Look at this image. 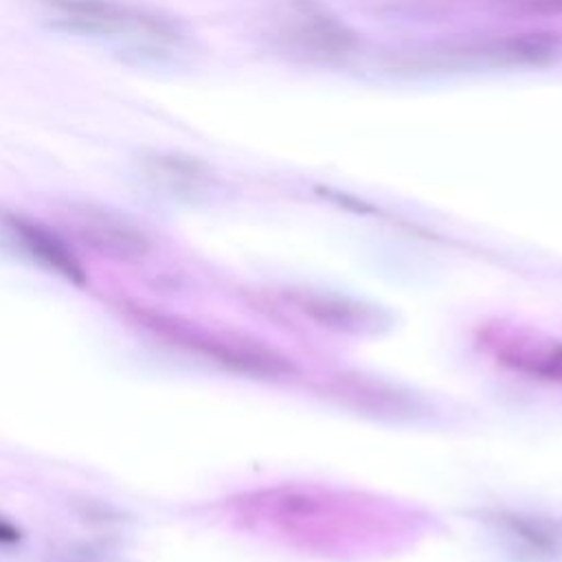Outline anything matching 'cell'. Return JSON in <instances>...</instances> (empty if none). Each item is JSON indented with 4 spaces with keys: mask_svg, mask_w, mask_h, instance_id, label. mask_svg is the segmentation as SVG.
I'll use <instances>...</instances> for the list:
<instances>
[{
    "mask_svg": "<svg viewBox=\"0 0 562 562\" xmlns=\"http://www.w3.org/2000/svg\"><path fill=\"white\" fill-rule=\"evenodd\" d=\"M44 18L64 31L165 53L182 42L180 26L165 13L121 0H37Z\"/></svg>",
    "mask_w": 562,
    "mask_h": 562,
    "instance_id": "cell-1",
    "label": "cell"
},
{
    "mask_svg": "<svg viewBox=\"0 0 562 562\" xmlns=\"http://www.w3.org/2000/svg\"><path fill=\"white\" fill-rule=\"evenodd\" d=\"M132 312L147 329H151L160 338H167L182 349L206 356L235 371L257 373V375H277L288 369L281 358H277L274 353L266 351L259 345H252L250 340L200 329L191 323H184L180 318H173L154 310L134 307Z\"/></svg>",
    "mask_w": 562,
    "mask_h": 562,
    "instance_id": "cell-2",
    "label": "cell"
},
{
    "mask_svg": "<svg viewBox=\"0 0 562 562\" xmlns=\"http://www.w3.org/2000/svg\"><path fill=\"white\" fill-rule=\"evenodd\" d=\"M274 24L279 40L307 57H342L356 46L353 31L318 0H281Z\"/></svg>",
    "mask_w": 562,
    "mask_h": 562,
    "instance_id": "cell-3",
    "label": "cell"
},
{
    "mask_svg": "<svg viewBox=\"0 0 562 562\" xmlns=\"http://www.w3.org/2000/svg\"><path fill=\"white\" fill-rule=\"evenodd\" d=\"M70 222L77 235L101 255L134 261L143 259L149 250L145 233L110 209L81 204L70 211Z\"/></svg>",
    "mask_w": 562,
    "mask_h": 562,
    "instance_id": "cell-4",
    "label": "cell"
},
{
    "mask_svg": "<svg viewBox=\"0 0 562 562\" xmlns=\"http://www.w3.org/2000/svg\"><path fill=\"white\" fill-rule=\"evenodd\" d=\"M2 224L11 235V239L20 244V248L31 259L40 261L44 268H48L50 272H57L70 283H77V285L86 283V272L81 263L50 228L18 213H4Z\"/></svg>",
    "mask_w": 562,
    "mask_h": 562,
    "instance_id": "cell-5",
    "label": "cell"
},
{
    "mask_svg": "<svg viewBox=\"0 0 562 562\" xmlns=\"http://www.w3.org/2000/svg\"><path fill=\"white\" fill-rule=\"evenodd\" d=\"M145 178L171 195H198L211 184V171L204 162L173 151H154L143 158Z\"/></svg>",
    "mask_w": 562,
    "mask_h": 562,
    "instance_id": "cell-6",
    "label": "cell"
},
{
    "mask_svg": "<svg viewBox=\"0 0 562 562\" xmlns=\"http://www.w3.org/2000/svg\"><path fill=\"white\" fill-rule=\"evenodd\" d=\"M18 540H20V529L13 522L0 518V544H15Z\"/></svg>",
    "mask_w": 562,
    "mask_h": 562,
    "instance_id": "cell-7",
    "label": "cell"
}]
</instances>
